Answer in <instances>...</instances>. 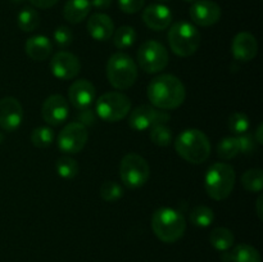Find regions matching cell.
<instances>
[{
	"label": "cell",
	"instance_id": "1",
	"mask_svg": "<svg viewBox=\"0 0 263 262\" xmlns=\"http://www.w3.org/2000/svg\"><path fill=\"white\" fill-rule=\"evenodd\" d=\"M146 95L154 108L172 110L184 103L186 90L181 80L174 74H159L151 80L146 89Z\"/></svg>",
	"mask_w": 263,
	"mask_h": 262
},
{
	"label": "cell",
	"instance_id": "2",
	"mask_svg": "<svg viewBox=\"0 0 263 262\" xmlns=\"http://www.w3.org/2000/svg\"><path fill=\"white\" fill-rule=\"evenodd\" d=\"M177 154L186 162L200 164L208 159L211 154V143L208 136L198 128H186L179 134L175 140Z\"/></svg>",
	"mask_w": 263,
	"mask_h": 262
},
{
	"label": "cell",
	"instance_id": "3",
	"mask_svg": "<svg viewBox=\"0 0 263 262\" xmlns=\"http://www.w3.org/2000/svg\"><path fill=\"white\" fill-rule=\"evenodd\" d=\"M152 229L163 243H175L184 236L186 221L181 212L171 207L158 208L152 216Z\"/></svg>",
	"mask_w": 263,
	"mask_h": 262
},
{
	"label": "cell",
	"instance_id": "4",
	"mask_svg": "<svg viewBox=\"0 0 263 262\" xmlns=\"http://www.w3.org/2000/svg\"><path fill=\"white\" fill-rule=\"evenodd\" d=\"M235 186V170L225 162H216L208 169L204 177L207 194L215 200H223L233 193Z\"/></svg>",
	"mask_w": 263,
	"mask_h": 262
},
{
	"label": "cell",
	"instance_id": "5",
	"mask_svg": "<svg viewBox=\"0 0 263 262\" xmlns=\"http://www.w3.org/2000/svg\"><path fill=\"white\" fill-rule=\"evenodd\" d=\"M171 50L177 57L187 58L192 57L199 49L202 43V36L199 30L186 21H180L174 23L167 33Z\"/></svg>",
	"mask_w": 263,
	"mask_h": 262
},
{
	"label": "cell",
	"instance_id": "6",
	"mask_svg": "<svg viewBox=\"0 0 263 262\" xmlns=\"http://www.w3.org/2000/svg\"><path fill=\"white\" fill-rule=\"evenodd\" d=\"M107 79L117 90H127L138 79V66L128 54L117 51L107 62Z\"/></svg>",
	"mask_w": 263,
	"mask_h": 262
},
{
	"label": "cell",
	"instance_id": "7",
	"mask_svg": "<svg viewBox=\"0 0 263 262\" xmlns=\"http://www.w3.org/2000/svg\"><path fill=\"white\" fill-rule=\"evenodd\" d=\"M130 110V98L120 91L104 92L95 102V113L104 122H118L127 117Z\"/></svg>",
	"mask_w": 263,
	"mask_h": 262
},
{
	"label": "cell",
	"instance_id": "8",
	"mask_svg": "<svg viewBox=\"0 0 263 262\" xmlns=\"http://www.w3.org/2000/svg\"><path fill=\"white\" fill-rule=\"evenodd\" d=\"M151 167L144 157L138 153H127L120 163V177L123 185L138 189L148 182Z\"/></svg>",
	"mask_w": 263,
	"mask_h": 262
},
{
	"label": "cell",
	"instance_id": "9",
	"mask_svg": "<svg viewBox=\"0 0 263 262\" xmlns=\"http://www.w3.org/2000/svg\"><path fill=\"white\" fill-rule=\"evenodd\" d=\"M138 64L146 73H158L168 64V51L159 41L146 40L139 48Z\"/></svg>",
	"mask_w": 263,
	"mask_h": 262
},
{
	"label": "cell",
	"instance_id": "10",
	"mask_svg": "<svg viewBox=\"0 0 263 262\" xmlns=\"http://www.w3.org/2000/svg\"><path fill=\"white\" fill-rule=\"evenodd\" d=\"M128 125L135 131H145L156 125H166L171 116L166 110L157 109L153 105L143 104L128 113Z\"/></svg>",
	"mask_w": 263,
	"mask_h": 262
},
{
	"label": "cell",
	"instance_id": "11",
	"mask_svg": "<svg viewBox=\"0 0 263 262\" xmlns=\"http://www.w3.org/2000/svg\"><path fill=\"white\" fill-rule=\"evenodd\" d=\"M89 139L87 128L80 122H71L64 126L58 135V148L64 154L80 153Z\"/></svg>",
	"mask_w": 263,
	"mask_h": 262
},
{
	"label": "cell",
	"instance_id": "12",
	"mask_svg": "<svg viewBox=\"0 0 263 262\" xmlns=\"http://www.w3.org/2000/svg\"><path fill=\"white\" fill-rule=\"evenodd\" d=\"M50 71L59 80H73L81 71V62L79 57L69 51H58L50 61Z\"/></svg>",
	"mask_w": 263,
	"mask_h": 262
},
{
	"label": "cell",
	"instance_id": "13",
	"mask_svg": "<svg viewBox=\"0 0 263 262\" xmlns=\"http://www.w3.org/2000/svg\"><path fill=\"white\" fill-rule=\"evenodd\" d=\"M44 121L50 126H61L69 116L68 100L61 94H53L48 97L41 108Z\"/></svg>",
	"mask_w": 263,
	"mask_h": 262
},
{
	"label": "cell",
	"instance_id": "14",
	"mask_svg": "<svg viewBox=\"0 0 263 262\" xmlns=\"http://www.w3.org/2000/svg\"><path fill=\"white\" fill-rule=\"evenodd\" d=\"M23 121V108L20 100L14 97L0 99V127L7 133L20 128Z\"/></svg>",
	"mask_w": 263,
	"mask_h": 262
},
{
	"label": "cell",
	"instance_id": "15",
	"mask_svg": "<svg viewBox=\"0 0 263 262\" xmlns=\"http://www.w3.org/2000/svg\"><path fill=\"white\" fill-rule=\"evenodd\" d=\"M189 13L193 22L202 27L216 25L221 18L220 5L212 0H195L190 7Z\"/></svg>",
	"mask_w": 263,
	"mask_h": 262
},
{
	"label": "cell",
	"instance_id": "16",
	"mask_svg": "<svg viewBox=\"0 0 263 262\" xmlns=\"http://www.w3.org/2000/svg\"><path fill=\"white\" fill-rule=\"evenodd\" d=\"M95 98H97V90L94 85L87 80H76L69 86L68 100L77 110L91 107L92 103L95 102Z\"/></svg>",
	"mask_w": 263,
	"mask_h": 262
},
{
	"label": "cell",
	"instance_id": "17",
	"mask_svg": "<svg viewBox=\"0 0 263 262\" xmlns=\"http://www.w3.org/2000/svg\"><path fill=\"white\" fill-rule=\"evenodd\" d=\"M231 53L239 62L253 61L258 53L257 39L249 32H239L231 44Z\"/></svg>",
	"mask_w": 263,
	"mask_h": 262
},
{
	"label": "cell",
	"instance_id": "18",
	"mask_svg": "<svg viewBox=\"0 0 263 262\" xmlns=\"http://www.w3.org/2000/svg\"><path fill=\"white\" fill-rule=\"evenodd\" d=\"M143 21L153 31H162L170 27L172 21V12L163 4H151L144 9Z\"/></svg>",
	"mask_w": 263,
	"mask_h": 262
},
{
	"label": "cell",
	"instance_id": "19",
	"mask_svg": "<svg viewBox=\"0 0 263 262\" xmlns=\"http://www.w3.org/2000/svg\"><path fill=\"white\" fill-rule=\"evenodd\" d=\"M87 32L94 40L107 41L115 32V23L109 15L104 13H95L87 21Z\"/></svg>",
	"mask_w": 263,
	"mask_h": 262
},
{
	"label": "cell",
	"instance_id": "20",
	"mask_svg": "<svg viewBox=\"0 0 263 262\" xmlns=\"http://www.w3.org/2000/svg\"><path fill=\"white\" fill-rule=\"evenodd\" d=\"M25 51L32 61L43 62L50 57L53 51V44L44 35L31 36L25 43Z\"/></svg>",
	"mask_w": 263,
	"mask_h": 262
},
{
	"label": "cell",
	"instance_id": "21",
	"mask_svg": "<svg viewBox=\"0 0 263 262\" xmlns=\"http://www.w3.org/2000/svg\"><path fill=\"white\" fill-rule=\"evenodd\" d=\"M91 10L90 0H68L63 8V17L72 25L82 22Z\"/></svg>",
	"mask_w": 263,
	"mask_h": 262
},
{
	"label": "cell",
	"instance_id": "22",
	"mask_svg": "<svg viewBox=\"0 0 263 262\" xmlns=\"http://www.w3.org/2000/svg\"><path fill=\"white\" fill-rule=\"evenodd\" d=\"M210 243L220 252L229 251L234 244L233 231L226 228H216L210 234Z\"/></svg>",
	"mask_w": 263,
	"mask_h": 262
},
{
	"label": "cell",
	"instance_id": "23",
	"mask_svg": "<svg viewBox=\"0 0 263 262\" xmlns=\"http://www.w3.org/2000/svg\"><path fill=\"white\" fill-rule=\"evenodd\" d=\"M17 25L23 32H32L40 25V15L33 8L26 7L18 13Z\"/></svg>",
	"mask_w": 263,
	"mask_h": 262
},
{
	"label": "cell",
	"instance_id": "24",
	"mask_svg": "<svg viewBox=\"0 0 263 262\" xmlns=\"http://www.w3.org/2000/svg\"><path fill=\"white\" fill-rule=\"evenodd\" d=\"M189 220L197 228H208L215 220V212L207 205H195L190 211Z\"/></svg>",
	"mask_w": 263,
	"mask_h": 262
},
{
	"label": "cell",
	"instance_id": "25",
	"mask_svg": "<svg viewBox=\"0 0 263 262\" xmlns=\"http://www.w3.org/2000/svg\"><path fill=\"white\" fill-rule=\"evenodd\" d=\"M231 262H261V254L249 244H239L230 254Z\"/></svg>",
	"mask_w": 263,
	"mask_h": 262
},
{
	"label": "cell",
	"instance_id": "26",
	"mask_svg": "<svg viewBox=\"0 0 263 262\" xmlns=\"http://www.w3.org/2000/svg\"><path fill=\"white\" fill-rule=\"evenodd\" d=\"M136 31L131 26H121L113 32V43L117 49H127L133 46L136 41Z\"/></svg>",
	"mask_w": 263,
	"mask_h": 262
},
{
	"label": "cell",
	"instance_id": "27",
	"mask_svg": "<svg viewBox=\"0 0 263 262\" xmlns=\"http://www.w3.org/2000/svg\"><path fill=\"white\" fill-rule=\"evenodd\" d=\"M55 170L57 174L62 177V179H73L79 175L80 167L77 163L76 159H73L69 156H63L59 157L57 159L55 163Z\"/></svg>",
	"mask_w": 263,
	"mask_h": 262
},
{
	"label": "cell",
	"instance_id": "28",
	"mask_svg": "<svg viewBox=\"0 0 263 262\" xmlns=\"http://www.w3.org/2000/svg\"><path fill=\"white\" fill-rule=\"evenodd\" d=\"M241 185L251 193H259L263 189V171L261 169H251L241 176Z\"/></svg>",
	"mask_w": 263,
	"mask_h": 262
},
{
	"label": "cell",
	"instance_id": "29",
	"mask_svg": "<svg viewBox=\"0 0 263 262\" xmlns=\"http://www.w3.org/2000/svg\"><path fill=\"white\" fill-rule=\"evenodd\" d=\"M239 153H240V148H239V140L236 136H228L218 143L217 154L220 158L229 161V159L235 158Z\"/></svg>",
	"mask_w": 263,
	"mask_h": 262
},
{
	"label": "cell",
	"instance_id": "30",
	"mask_svg": "<svg viewBox=\"0 0 263 262\" xmlns=\"http://www.w3.org/2000/svg\"><path fill=\"white\" fill-rule=\"evenodd\" d=\"M54 131L53 128L48 127V126H39V127L33 128L31 133V141L36 148H48L53 144Z\"/></svg>",
	"mask_w": 263,
	"mask_h": 262
},
{
	"label": "cell",
	"instance_id": "31",
	"mask_svg": "<svg viewBox=\"0 0 263 262\" xmlns=\"http://www.w3.org/2000/svg\"><path fill=\"white\" fill-rule=\"evenodd\" d=\"M99 195L108 203L117 202L123 197V188L116 181H104L100 185Z\"/></svg>",
	"mask_w": 263,
	"mask_h": 262
},
{
	"label": "cell",
	"instance_id": "32",
	"mask_svg": "<svg viewBox=\"0 0 263 262\" xmlns=\"http://www.w3.org/2000/svg\"><path fill=\"white\" fill-rule=\"evenodd\" d=\"M249 127H251V121H249L248 116L243 112H234L229 117V128L235 135H243V134L248 133Z\"/></svg>",
	"mask_w": 263,
	"mask_h": 262
},
{
	"label": "cell",
	"instance_id": "33",
	"mask_svg": "<svg viewBox=\"0 0 263 262\" xmlns=\"http://www.w3.org/2000/svg\"><path fill=\"white\" fill-rule=\"evenodd\" d=\"M152 143L158 146H168L172 143V131L166 125H156L151 128Z\"/></svg>",
	"mask_w": 263,
	"mask_h": 262
},
{
	"label": "cell",
	"instance_id": "34",
	"mask_svg": "<svg viewBox=\"0 0 263 262\" xmlns=\"http://www.w3.org/2000/svg\"><path fill=\"white\" fill-rule=\"evenodd\" d=\"M54 41L61 48H67L73 41V32L67 26H59L54 31Z\"/></svg>",
	"mask_w": 263,
	"mask_h": 262
},
{
	"label": "cell",
	"instance_id": "35",
	"mask_svg": "<svg viewBox=\"0 0 263 262\" xmlns=\"http://www.w3.org/2000/svg\"><path fill=\"white\" fill-rule=\"evenodd\" d=\"M239 140V148H240V153L247 154V156H251V154L256 153L257 149H258L259 144L257 143L256 139L253 135L246 133L243 135L238 136Z\"/></svg>",
	"mask_w": 263,
	"mask_h": 262
},
{
	"label": "cell",
	"instance_id": "36",
	"mask_svg": "<svg viewBox=\"0 0 263 262\" xmlns=\"http://www.w3.org/2000/svg\"><path fill=\"white\" fill-rule=\"evenodd\" d=\"M145 0H118L120 9L126 14H135L143 9Z\"/></svg>",
	"mask_w": 263,
	"mask_h": 262
},
{
	"label": "cell",
	"instance_id": "37",
	"mask_svg": "<svg viewBox=\"0 0 263 262\" xmlns=\"http://www.w3.org/2000/svg\"><path fill=\"white\" fill-rule=\"evenodd\" d=\"M76 117H77V122L84 125L85 127L95 125V122H97V113H95L90 107L77 110Z\"/></svg>",
	"mask_w": 263,
	"mask_h": 262
},
{
	"label": "cell",
	"instance_id": "38",
	"mask_svg": "<svg viewBox=\"0 0 263 262\" xmlns=\"http://www.w3.org/2000/svg\"><path fill=\"white\" fill-rule=\"evenodd\" d=\"M31 4L40 9H49L58 3V0H30Z\"/></svg>",
	"mask_w": 263,
	"mask_h": 262
},
{
	"label": "cell",
	"instance_id": "39",
	"mask_svg": "<svg viewBox=\"0 0 263 262\" xmlns=\"http://www.w3.org/2000/svg\"><path fill=\"white\" fill-rule=\"evenodd\" d=\"M90 4H91V7H94L95 9L105 10L112 5V0H90Z\"/></svg>",
	"mask_w": 263,
	"mask_h": 262
},
{
	"label": "cell",
	"instance_id": "40",
	"mask_svg": "<svg viewBox=\"0 0 263 262\" xmlns=\"http://www.w3.org/2000/svg\"><path fill=\"white\" fill-rule=\"evenodd\" d=\"M262 133H263V123H259L258 127H257L256 130V134H254V139H256V141L258 144H262L263 143V138H262Z\"/></svg>",
	"mask_w": 263,
	"mask_h": 262
},
{
	"label": "cell",
	"instance_id": "41",
	"mask_svg": "<svg viewBox=\"0 0 263 262\" xmlns=\"http://www.w3.org/2000/svg\"><path fill=\"white\" fill-rule=\"evenodd\" d=\"M262 202H263V195H259L258 199H257L256 202V207H257V215H258V217L262 220Z\"/></svg>",
	"mask_w": 263,
	"mask_h": 262
},
{
	"label": "cell",
	"instance_id": "42",
	"mask_svg": "<svg viewBox=\"0 0 263 262\" xmlns=\"http://www.w3.org/2000/svg\"><path fill=\"white\" fill-rule=\"evenodd\" d=\"M3 140H4V134H3L2 131H0V144L3 143Z\"/></svg>",
	"mask_w": 263,
	"mask_h": 262
},
{
	"label": "cell",
	"instance_id": "43",
	"mask_svg": "<svg viewBox=\"0 0 263 262\" xmlns=\"http://www.w3.org/2000/svg\"><path fill=\"white\" fill-rule=\"evenodd\" d=\"M12 2H14V3H21V2H23V0H12Z\"/></svg>",
	"mask_w": 263,
	"mask_h": 262
},
{
	"label": "cell",
	"instance_id": "44",
	"mask_svg": "<svg viewBox=\"0 0 263 262\" xmlns=\"http://www.w3.org/2000/svg\"><path fill=\"white\" fill-rule=\"evenodd\" d=\"M185 2H187V3H194L195 0H185Z\"/></svg>",
	"mask_w": 263,
	"mask_h": 262
},
{
	"label": "cell",
	"instance_id": "45",
	"mask_svg": "<svg viewBox=\"0 0 263 262\" xmlns=\"http://www.w3.org/2000/svg\"><path fill=\"white\" fill-rule=\"evenodd\" d=\"M158 2H167V0H158Z\"/></svg>",
	"mask_w": 263,
	"mask_h": 262
}]
</instances>
